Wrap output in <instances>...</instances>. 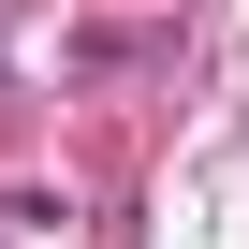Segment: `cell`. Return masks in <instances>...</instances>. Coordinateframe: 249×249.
Here are the masks:
<instances>
[{"mask_svg": "<svg viewBox=\"0 0 249 249\" xmlns=\"http://www.w3.org/2000/svg\"><path fill=\"white\" fill-rule=\"evenodd\" d=\"M0 30H15V0H0Z\"/></svg>", "mask_w": 249, "mask_h": 249, "instance_id": "cell-1", "label": "cell"}]
</instances>
